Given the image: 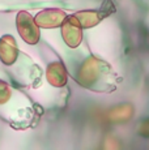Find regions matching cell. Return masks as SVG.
<instances>
[{"label":"cell","mask_w":149,"mask_h":150,"mask_svg":"<svg viewBox=\"0 0 149 150\" xmlns=\"http://www.w3.org/2000/svg\"><path fill=\"white\" fill-rule=\"evenodd\" d=\"M133 108L130 105H122V106H116L113 110H110L109 112V120L114 123H123L127 122L128 119H131L132 116Z\"/></svg>","instance_id":"ba28073f"},{"label":"cell","mask_w":149,"mask_h":150,"mask_svg":"<svg viewBox=\"0 0 149 150\" xmlns=\"http://www.w3.org/2000/svg\"><path fill=\"white\" fill-rule=\"evenodd\" d=\"M65 14L64 11L62 9H56V8H51V9H43L38 14L35 16V24L39 28H45V29H54L62 26V24L64 22Z\"/></svg>","instance_id":"5b68a950"},{"label":"cell","mask_w":149,"mask_h":150,"mask_svg":"<svg viewBox=\"0 0 149 150\" xmlns=\"http://www.w3.org/2000/svg\"><path fill=\"white\" fill-rule=\"evenodd\" d=\"M17 31L29 45H35L39 41V26L35 24V20L33 18L30 13L21 11L17 14Z\"/></svg>","instance_id":"3957f363"},{"label":"cell","mask_w":149,"mask_h":150,"mask_svg":"<svg viewBox=\"0 0 149 150\" xmlns=\"http://www.w3.org/2000/svg\"><path fill=\"white\" fill-rule=\"evenodd\" d=\"M139 133L143 137H149V119L144 120L139 127Z\"/></svg>","instance_id":"9c48e42d"},{"label":"cell","mask_w":149,"mask_h":150,"mask_svg":"<svg viewBox=\"0 0 149 150\" xmlns=\"http://www.w3.org/2000/svg\"><path fill=\"white\" fill-rule=\"evenodd\" d=\"M62 37L71 48H76L82 41V29L72 14L65 17L64 22L62 24Z\"/></svg>","instance_id":"277c9868"},{"label":"cell","mask_w":149,"mask_h":150,"mask_svg":"<svg viewBox=\"0 0 149 150\" xmlns=\"http://www.w3.org/2000/svg\"><path fill=\"white\" fill-rule=\"evenodd\" d=\"M17 46L13 37L4 35L0 39V59L5 64H13L17 59Z\"/></svg>","instance_id":"8992f818"},{"label":"cell","mask_w":149,"mask_h":150,"mask_svg":"<svg viewBox=\"0 0 149 150\" xmlns=\"http://www.w3.org/2000/svg\"><path fill=\"white\" fill-rule=\"evenodd\" d=\"M114 12H115V7L111 3V0H105L99 9L80 11V12L73 13L72 16L77 21V24L81 26V29H89L98 25L102 20L113 14Z\"/></svg>","instance_id":"7a4b0ae2"},{"label":"cell","mask_w":149,"mask_h":150,"mask_svg":"<svg viewBox=\"0 0 149 150\" xmlns=\"http://www.w3.org/2000/svg\"><path fill=\"white\" fill-rule=\"evenodd\" d=\"M76 80L81 86L94 93H111L119 82V77L114 73L110 65L94 56H90L82 63Z\"/></svg>","instance_id":"6da1fadb"},{"label":"cell","mask_w":149,"mask_h":150,"mask_svg":"<svg viewBox=\"0 0 149 150\" xmlns=\"http://www.w3.org/2000/svg\"><path fill=\"white\" fill-rule=\"evenodd\" d=\"M47 80L51 85L60 88L67 83V71L63 63L54 62L47 67Z\"/></svg>","instance_id":"52a82bcc"}]
</instances>
